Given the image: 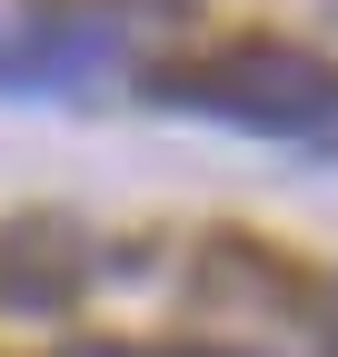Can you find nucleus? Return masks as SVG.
I'll use <instances>...</instances> for the list:
<instances>
[{
	"instance_id": "1",
	"label": "nucleus",
	"mask_w": 338,
	"mask_h": 357,
	"mask_svg": "<svg viewBox=\"0 0 338 357\" xmlns=\"http://www.w3.org/2000/svg\"><path fill=\"white\" fill-rule=\"evenodd\" d=\"M159 100L239 119V129H269V139H318V129H338V70L318 50H288V40H239V50L159 79Z\"/></svg>"
},
{
	"instance_id": "2",
	"label": "nucleus",
	"mask_w": 338,
	"mask_h": 357,
	"mask_svg": "<svg viewBox=\"0 0 338 357\" xmlns=\"http://www.w3.org/2000/svg\"><path fill=\"white\" fill-rule=\"evenodd\" d=\"M119 50H130V10L70 0V10H40L10 40V79H0V89H90Z\"/></svg>"
},
{
	"instance_id": "3",
	"label": "nucleus",
	"mask_w": 338,
	"mask_h": 357,
	"mask_svg": "<svg viewBox=\"0 0 338 357\" xmlns=\"http://www.w3.org/2000/svg\"><path fill=\"white\" fill-rule=\"evenodd\" d=\"M70 357H119V347H70Z\"/></svg>"
},
{
	"instance_id": "4",
	"label": "nucleus",
	"mask_w": 338,
	"mask_h": 357,
	"mask_svg": "<svg viewBox=\"0 0 338 357\" xmlns=\"http://www.w3.org/2000/svg\"><path fill=\"white\" fill-rule=\"evenodd\" d=\"M0 79H10V40H0Z\"/></svg>"
}]
</instances>
